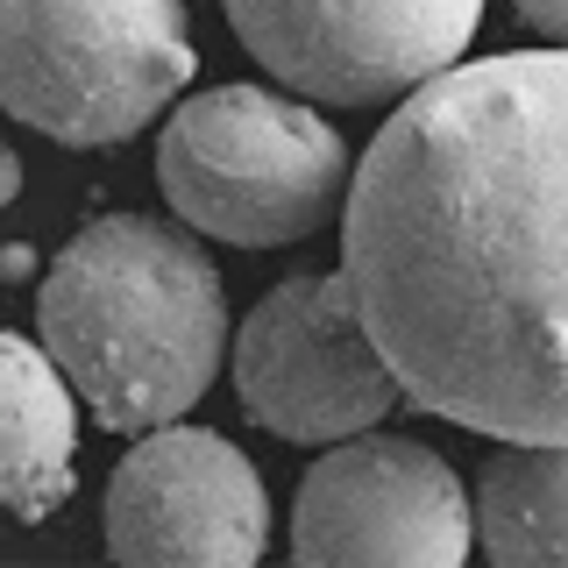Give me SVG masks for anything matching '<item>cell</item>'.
Wrapping results in <instances>:
<instances>
[{
  "mask_svg": "<svg viewBox=\"0 0 568 568\" xmlns=\"http://www.w3.org/2000/svg\"><path fill=\"white\" fill-rule=\"evenodd\" d=\"M342 271L405 405L568 440V43L398 100L348 178Z\"/></svg>",
  "mask_w": 568,
  "mask_h": 568,
  "instance_id": "obj_1",
  "label": "cell"
},
{
  "mask_svg": "<svg viewBox=\"0 0 568 568\" xmlns=\"http://www.w3.org/2000/svg\"><path fill=\"white\" fill-rule=\"evenodd\" d=\"M36 327L106 434L185 419L227 363V292L185 227L106 213L36 292Z\"/></svg>",
  "mask_w": 568,
  "mask_h": 568,
  "instance_id": "obj_2",
  "label": "cell"
},
{
  "mask_svg": "<svg viewBox=\"0 0 568 568\" xmlns=\"http://www.w3.org/2000/svg\"><path fill=\"white\" fill-rule=\"evenodd\" d=\"M355 156L306 93L213 85L171 106L156 135V185L171 213L213 242L284 248L342 213Z\"/></svg>",
  "mask_w": 568,
  "mask_h": 568,
  "instance_id": "obj_3",
  "label": "cell"
},
{
  "mask_svg": "<svg viewBox=\"0 0 568 568\" xmlns=\"http://www.w3.org/2000/svg\"><path fill=\"white\" fill-rule=\"evenodd\" d=\"M192 71L185 0H0V106L64 150L142 135Z\"/></svg>",
  "mask_w": 568,
  "mask_h": 568,
  "instance_id": "obj_4",
  "label": "cell"
},
{
  "mask_svg": "<svg viewBox=\"0 0 568 568\" xmlns=\"http://www.w3.org/2000/svg\"><path fill=\"white\" fill-rule=\"evenodd\" d=\"M235 398L263 434L298 448L363 434L405 398L384 348L363 327L348 271L284 277L248 306L235 334Z\"/></svg>",
  "mask_w": 568,
  "mask_h": 568,
  "instance_id": "obj_5",
  "label": "cell"
},
{
  "mask_svg": "<svg viewBox=\"0 0 568 568\" xmlns=\"http://www.w3.org/2000/svg\"><path fill=\"white\" fill-rule=\"evenodd\" d=\"M476 505L455 462L413 434H348L306 469L292 505V555L306 568H462Z\"/></svg>",
  "mask_w": 568,
  "mask_h": 568,
  "instance_id": "obj_6",
  "label": "cell"
},
{
  "mask_svg": "<svg viewBox=\"0 0 568 568\" xmlns=\"http://www.w3.org/2000/svg\"><path fill=\"white\" fill-rule=\"evenodd\" d=\"M242 50L292 93L384 106L469 50L484 0H221Z\"/></svg>",
  "mask_w": 568,
  "mask_h": 568,
  "instance_id": "obj_7",
  "label": "cell"
},
{
  "mask_svg": "<svg viewBox=\"0 0 568 568\" xmlns=\"http://www.w3.org/2000/svg\"><path fill=\"white\" fill-rule=\"evenodd\" d=\"M106 547L129 568H248L271 555V497L227 434L150 426L106 484Z\"/></svg>",
  "mask_w": 568,
  "mask_h": 568,
  "instance_id": "obj_8",
  "label": "cell"
},
{
  "mask_svg": "<svg viewBox=\"0 0 568 568\" xmlns=\"http://www.w3.org/2000/svg\"><path fill=\"white\" fill-rule=\"evenodd\" d=\"M79 476V390L43 342L0 327V511L50 519Z\"/></svg>",
  "mask_w": 568,
  "mask_h": 568,
  "instance_id": "obj_9",
  "label": "cell"
},
{
  "mask_svg": "<svg viewBox=\"0 0 568 568\" xmlns=\"http://www.w3.org/2000/svg\"><path fill=\"white\" fill-rule=\"evenodd\" d=\"M469 505L497 568H568V440H505Z\"/></svg>",
  "mask_w": 568,
  "mask_h": 568,
  "instance_id": "obj_10",
  "label": "cell"
},
{
  "mask_svg": "<svg viewBox=\"0 0 568 568\" xmlns=\"http://www.w3.org/2000/svg\"><path fill=\"white\" fill-rule=\"evenodd\" d=\"M519 14L540 36H555V43H568V0H519Z\"/></svg>",
  "mask_w": 568,
  "mask_h": 568,
  "instance_id": "obj_11",
  "label": "cell"
},
{
  "mask_svg": "<svg viewBox=\"0 0 568 568\" xmlns=\"http://www.w3.org/2000/svg\"><path fill=\"white\" fill-rule=\"evenodd\" d=\"M14 192H22V156H14V150H0V206H8Z\"/></svg>",
  "mask_w": 568,
  "mask_h": 568,
  "instance_id": "obj_12",
  "label": "cell"
}]
</instances>
